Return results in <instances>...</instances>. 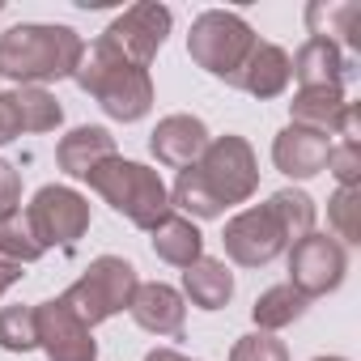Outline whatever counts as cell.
<instances>
[{
    "mask_svg": "<svg viewBox=\"0 0 361 361\" xmlns=\"http://www.w3.org/2000/svg\"><path fill=\"white\" fill-rule=\"evenodd\" d=\"M306 234H314V200L306 192L285 188L268 204L243 209L238 217H230L221 247H226V259L238 268H268Z\"/></svg>",
    "mask_w": 361,
    "mask_h": 361,
    "instance_id": "1",
    "label": "cell"
},
{
    "mask_svg": "<svg viewBox=\"0 0 361 361\" xmlns=\"http://www.w3.org/2000/svg\"><path fill=\"white\" fill-rule=\"evenodd\" d=\"M85 51V39L73 26H47V22H22L0 35V77L18 85H47L77 73Z\"/></svg>",
    "mask_w": 361,
    "mask_h": 361,
    "instance_id": "2",
    "label": "cell"
},
{
    "mask_svg": "<svg viewBox=\"0 0 361 361\" xmlns=\"http://www.w3.org/2000/svg\"><path fill=\"white\" fill-rule=\"evenodd\" d=\"M73 81L119 123H136L153 106V77H149V68L123 60L106 39H94L81 51V64H77Z\"/></svg>",
    "mask_w": 361,
    "mask_h": 361,
    "instance_id": "3",
    "label": "cell"
},
{
    "mask_svg": "<svg viewBox=\"0 0 361 361\" xmlns=\"http://www.w3.org/2000/svg\"><path fill=\"white\" fill-rule=\"evenodd\" d=\"M85 183L119 213L128 217L136 230H157L170 217V188L161 183V174L149 170L145 161H128V157H106L98 170L85 174Z\"/></svg>",
    "mask_w": 361,
    "mask_h": 361,
    "instance_id": "4",
    "label": "cell"
},
{
    "mask_svg": "<svg viewBox=\"0 0 361 361\" xmlns=\"http://www.w3.org/2000/svg\"><path fill=\"white\" fill-rule=\"evenodd\" d=\"M136 289H140V276H136V268H132L128 259H119V255H98V259L60 293V302L94 331L98 323H106V319H115L119 310H128L132 298H136Z\"/></svg>",
    "mask_w": 361,
    "mask_h": 361,
    "instance_id": "5",
    "label": "cell"
},
{
    "mask_svg": "<svg viewBox=\"0 0 361 361\" xmlns=\"http://www.w3.org/2000/svg\"><path fill=\"white\" fill-rule=\"evenodd\" d=\"M255 30L238 18V13H230V9H204L196 22H192V35H188V56L204 68V73H213V77H221L226 85H234L238 81V73H243V64H247V56L255 51Z\"/></svg>",
    "mask_w": 361,
    "mask_h": 361,
    "instance_id": "6",
    "label": "cell"
},
{
    "mask_svg": "<svg viewBox=\"0 0 361 361\" xmlns=\"http://www.w3.org/2000/svg\"><path fill=\"white\" fill-rule=\"evenodd\" d=\"M196 174L204 178V188L213 192V200H217L221 209L247 204V200L255 196V188H259L255 149H251L243 136H234V132L209 140V149H204L200 161H196Z\"/></svg>",
    "mask_w": 361,
    "mask_h": 361,
    "instance_id": "7",
    "label": "cell"
},
{
    "mask_svg": "<svg viewBox=\"0 0 361 361\" xmlns=\"http://www.w3.org/2000/svg\"><path fill=\"white\" fill-rule=\"evenodd\" d=\"M26 217H30V226H35V234L43 238L47 251H51V247H64V251H68V247H77V243L85 238V230H90V200H85L81 192L64 188V183H47V188L35 192Z\"/></svg>",
    "mask_w": 361,
    "mask_h": 361,
    "instance_id": "8",
    "label": "cell"
},
{
    "mask_svg": "<svg viewBox=\"0 0 361 361\" xmlns=\"http://www.w3.org/2000/svg\"><path fill=\"white\" fill-rule=\"evenodd\" d=\"M289 285L310 302L323 298L331 289H340L344 272H348V251L344 243H336L331 234H306L302 243H293L289 251Z\"/></svg>",
    "mask_w": 361,
    "mask_h": 361,
    "instance_id": "9",
    "label": "cell"
},
{
    "mask_svg": "<svg viewBox=\"0 0 361 361\" xmlns=\"http://www.w3.org/2000/svg\"><path fill=\"white\" fill-rule=\"evenodd\" d=\"M170 26H174V13H170L166 5H157V0H140V5L123 9V13L102 30V39H106L123 60H132V64L149 68V64H153V56L161 51V43H166Z\"/></svg>",
    "mask_w": 361,
    "mask_h": 361,
    "instance_id": "10",
    "label": "cell"
},
{
    "mask_svg": "<svg viewBox=\"0 0 361 361\" xmlns=\"http://www.w3.org/2000/svg\"><path fill=\"white\" fill-rule=\"evenodd\" d=\"M35 327H39V348L47 353V361H98L94 331L60 298L35 306Z\"/></svg>",
    "mask_w": 361,
    "mask_h": 361,
    "instance_id": "11",
    "label": "cell"
},
{
    "mask_svg": "<svg viewBox=\"0 0 361 361\" xmlns=\"http://www.w3.org/2000/svg\"><path fill=\"white\" fill-rule=\"evenodd\" d=\"M209 140L213 136H209L204 119H196V115H166V119H157V128L149 136V149H153V157L161 166L188 170V166L200 161V153L209 149Z\"/></svg>",
    "mask_w": 361,
    "mask_h": 361,
    "instance_id": "12",
    "label": "cell"
},
{
    "mask_svg": "<svg viewBox=\"0 0 361 361\" xmlns=\"http://www.w3.org/2000/svg\"><path fill=\"white\" fill-rule=\"evenodd\" d=\"M327 153H331V136L310 132V128H298V123L281 128L276 140H272V161L289 178H314L327 166Z\"/></svg>",
    "mask_w": 361,
    "mask_h": 361,
    "instance_id": "13",
    "label": "cell"
},
{
    "mask_svg": "<svg viewBox=\"0 0 361 361\" xmlns=\"http://www.w3.org/2000/svg\"><path fill=\"white\" fill-rule=\"evenodd\" d=\"M128 310H132L136 327H145L149 336H183V323H188L183 293H178L174 285H161V281L140 285Z\"/></svg>",
    "mask_w": 361,
    "mask_h": 361,
    "instance_id": "14",
    "label": "cell"
},
{
    "mask_svg": "<svg viewBox=\"0 0 361 361\" xmlns=\"http://www.w3.org/2000/svg\"><path fill=\"white\" fill-rule=\"evenodd\" d=\"M289 68H293V77H298L302 90H310V85H336V90H344V81L353 77V56H344V47H336L327 39H306L289 56Z\"/></svg>",
    "mask_w": 361,
    "mask_h": 361,
    "instance_id": "15",
    "label": "cell"
},
{
    "mask_svg": "<svg viewBox=\"0 0 361 361\" xmlns=\"http://www.w3.org/2000/svg\"><path fill=\"white\" fill-rule=\"evenodd\" d=\"M293 81V68H289V51L276 47V43H255V51L247 56L243 73H238V90H247L251 98L268 102V98H281Z\"/></svg>",
    "mask_w": 361,
    "mask_h": 361,
    "instance_id": "16",
    "label": "cell"
},
{
    "mask_svg": "<svg viewBox=\"0 0 361 361\" xmlns=\"http://www.w3.org/2000/svg\"><path fill=\"white\" fill-rule=\"evenodd\" d=\"M348 98L344 90L336 85H310V90H298L293 102H289V115L298 128H310V132H323V136H340L344 119H348Z\"/></svg>",
    "mask_w": 361,
    "mask_h": 361,
    "instance_id": "17",
    "label": "cell"
},
{
    "mask_svg": "<svg viewBox=\"0 0 361 361\" xmlns=\"http://www.w3.org/2000/svg\"><path fill=\"white\" fill-rule=\"evenodd\" d=\"M106 157H115V136L98 123H85V128H73L60 145H56V161L68 178H85L90 170H98Z\"/></svg>",
    "mask_w": 361,
    "mask_h": 361,
    "instance_id": "18",
    "label": "cell"
},
{
    "mask_svg": "<svg viewBox=\"0 0 361 361\" xmlns=\"http://www.w3.org/2000/svg\"><path fill=\"white\" fill-rule=\"evenodd\" d=\"M357 22H361V5H357V0H327V5L319 0V5H306L310 39H327V43L348 47V51H361Z\"/></svg>",
    "mask_w": 361,
    "mask_h": 361,
    "instance_id": "19",
    "label": "cell"
},
{
    "mask_svg": "<svg viewBox=\"0 0 361 361\" xmlns=\"http://www.w3.org/2000/svg\"><path fill=\"white\" fill-rule=\"evenodd\" d=\"M153 234V255L161 259V264H170V268H188V264H196L200 255H204V234H200V226L192 221V217H183V213H170L157 230H149Z\"/></svg>",
    "mask_w": 361,
    "mask_h": 361,
    "instance_id": "20",
    "label": "cell"
},
{
    "mask_svg": "<svg viewBox=\"0 0 361 361\" xmlns=\"http://www.w3.org/2000/svg\"><path fill=\"white\" fill-rule=\"evenodd\" d=\"M183 298H192V306H200V310H221L234 298V272L226 268V259L200 255L196 264H188L183 268Z\"/></svg>",
    "mask_w": 361,
    "mask_h": 361,
    "instance_id": "21",
    "label": "cell"
},
{
    "mask_svg": "<svg viewBox=\"0 0 361 361\" xmlns=\"http://www.w3.org/2000/svg\"><path fill=\"white\" fill-rule=\"evenodd\" d=\"M306 314V298L285 281V285H272V289H264L259 298H255V306H251V319H255V327L259 331H281V327H289V323H298Z\"/></svg>",
    "mask_w": 361,
    "mask_h": 361,
    "instance_id": "22",
    "label": "cell"
},
{
    "mask_svg": "<svg viewBox=\"0 0 361 361\" xmlns=\"http://www.w3.org/2000/svg\"><path fill=\"white\" fill-rule=\"evenodd\" d=\"M43 255H47V247H43V238L35 234L26 209H13V213L0 217V259H13V264L26 268V264H35V259H43Z\"/></svg>",
    "mask_w": 361,
    "mask_h": 361,
    "instance_id": "23",
    "label": "cell"
},
{
    "mask_svg": "<svg viewBox=\"0 0 361 361\" xmlns=\"http://www.w3.org/2000/svg\"><path fill=\"white\" fill-rule=\"evenodd\" d=\"M13 102H18L22 132H56V128L64 123L60 98L47 94L43 85H18V90H13Z\"/></svg>",
    "mask_w": 361,
    "mask_h": 361,
    "instance_id": "24",
    "label": "cell"
},
{
    "mask_svg": "<svg viewBox=\"0 0 361 361\" xmlns=\"http://www.w3.org/2000/svg\"><path fill=\"white\" fill-rule=\"evenodd\" d=\"M0 348L5 353H30L39 348V327H35V306H5L0 310Z\"/></svg>",
    "mask_w": 361,
    "mask_h": 361,
    "instance_id": "25",
    "label": "cell"
},
{
    "mask_svg": "<svg viewBox=\"0 0 361 361\" xmlns=\"http://www.w3.org/2000/svg\"><path fill=\"white\" fill-rule=\"evenodd\" d=\"M327 226L336 230V243H361V188H336L327 200Z\"/></svg>",
    "mask_w": 361,
    "mask_h": 361,
    "instance_id": "26",
    "label": "cell"
},
{
    "mask_svg": "<svg viewBox=\"0 0 361 361\" xmlns=\"http://www.w3.org/2000/svg\"><path fill=\"white\" fill-rule=\"evenodd\" d=\"M230 361H289V348L272 331H251V336H238L234 340Z\"/></svg>",
    "mask_w": 361,
    "mask_h": 361,
    "instance_id": "27",
    "label": "cell"
},
{
    "mask_svg": "<svg viewBox=\"0 0 361 361\" xmlns=\"http://www.w3.org/2000/svg\"><path fill=\"white\" fill-rule=\"evenodd\" d=\"M323 170H331L340 188H361V140H336Z\"/></svg>",
    "mask_w": 361,
    "mask_h": 361,
    "instance_id": "28",
    "label": "cell"
},
{
    "mask_svg": "<svg viewBox=\"0 0 361 361\" xmlns=\"http://www.w3.org/2000/svg\"><path fill=\"white\" fill-rule=\"evenodd\" d=\"M18 204H22V174H18L5 157H0V217L13 213Z\"/></svg>",
    "mask_w": 361,
    "mask_h": 361,
    "instance_id": "29",
    "label": "cell"
},
{
    "mask_svg": "<svg viewBox=\"0 0 361 361\" xmlns=\"http://www.w3.org/2000/svg\"><path fill=\"white\" fill-rule=\"evenodd\" d=\"M22 136V119H18V102L13 90H0V145H9Z\"/></svg>",
    "mask_w": 361,
    "mask_h": 361,
    "instance_id": "30",
    "label": "cell"
},
{
    "mask_svg": "<svg viewBox=\"0 0 361 361\" xmlns=\"http://www.w3.org/2000/svg\"><path fill=\"white\" fill-rule=\"evenodd\" d=\"M22 281V264H13V259H0V298H5L13 285Z\"/></svg>",
    "mask_w": 361,
    "mask_h": 361,
    "instance_id": "31",
    "label": "cell"
},
{
    "mask_svg": "<svg viewBox=\"0 0 361 361\" xmlns=\"http://www.w3.org/2000/svg\"><path fill=\"white\" fill-rule=\"evenodd\" d=\"M145 361H192V357L174 353V348H153V353H145Z\"/></svg>",
    "mask_w": 361,
    "mask_h": 361,
    "instance_id": "32",
    "label": "cell"
},
{
    "mask_svg": "<svg viewBox=\"0 0 361 361\" xmlns=\"http://www.w3.org/2000/svg\"><path fill=\"white\" fill-rule=\"evenodd\" d=\"M314 361H344V357H314Z\"/></svg>",
    "mask_w": 361,
    "mask_h": 361,
    "instance_id": "33",
    "label": "cell"
}]
</instances>
